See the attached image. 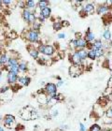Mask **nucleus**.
I'll list each match as a JSON object with an SVG mask.
<instances>
[{
  "label": "nucleus",
  "instance_id": "0eeeda50",
  "mask_svg": "<svg viewBox=\"0 0 112 131\" xmlns=\"http://www.w3.org/2000/svg\"><path fill=\"white\" fill-rule=\"evenodd\" d=\"M109 11V6L108 5H100L97 7L96 12L98 14H105V13L108 12Z\"/></svg>",
  "mask_w": 112,
  "mask_h": 131
},
{
  "label": "nucleus",
  "instance_id": "c9c22d12",
  "mask_svg": "<svg viewBox=\"0 0 112 131\" xmlns=\"http://www.w3.org/2000/svg\"><path fill=\"white\" fill-rule=\"evenodd\" d=\"M3 4L4 5H9V4H11V1H3Z\"/></svg>",
  "mask_w": 112,
  "mask_h": 131
},
{
  "label": "nucleus",
  "instance_id": "9d476101",
  "mask_svg": "<svg viewBox=\"0 0 112 131\" xmlns=\"http://www.w3.org/2000/svg\"><path fill=\"white\" fill-rule=\"evenodd\" d=\"M17 82H18V83L20 85H28L29 82H30V78H29V77H26V76L19 77Z\"/></svg>",
  "mask_w": 112,
  "mask_h": 131
},
{
  "label": "nucleus",
  "instance_id": "412c9836",
  "mask_svg": "<svg viewBox=\"0 0 112 131\" xmlns=\"http://www.w3.org/2000/svg\"><path fill=\"white\" fill-rule=\"evenodd\" d=\"M8 61H9V58L7 56V54H2L0 56V65L1 66H4V65L8 64Z\"/></svg>",
  "mask_w": 112,
  "mask_h": 131
},
{
  "label": "nucleus",
  "instance_id": "9b49d317",
  "mask_svg": "<svg viewBox=\"0 0 112 131\" xmlns=\"http://www.w3.org/2000/svg\"><path fill=\"white\" fill-rule=\"evenodd\" d=\"M82 10L85 13H92L94 11V6L93 4H87V5L82 7Z\"/></svg>",
  "mask_w": 112,
  "mask_h": 131
},
{
  "label": "nucleus",
  "instance_id": "aec40b11",
  "mask_svg": "<svg viewBox=\"0 0 112 131\" xmlns=\"http://www.w3.org/2000/svg\"><path fill=\"white\" fill-rule=\"evenodd\" d=\"M94 48H96V49H103V42H102V40H94Z\"/></svg>",
  "mask_w": 112,
  "mask_h": 131
},
{
  "label": "nucleus",
  "instance_id": "bb28decb",
  "mask_svg": "<svg viewBox=\"0 0 112 131\" xmlns=\"http://www.w3.org/2000/svg\"><path fill=\"white\" fill-rule=\"evenodd\" d=\"M62 27H63V25H62L61 22H54V24H53V29L54 30H60V29H62Z\"/></svg>",
  "mask_w": 112,
  "mask_h": 131
},
{
  "label": "nucleus",
  "instance_id": "ea45409f",
  "mask_svg": "<svg viewBox=\"0 0 112 131\" xmlns=\"http://www.w3.org/2000/svg\"><path fill=\"white\" fill-rule=\"evenodd\" d=\"M2 121V117H1V115H0V122Z\"/></svg>",
  "mask_w": 112,
  "mask_h": 131
},
{
  "label": "nucleus",
  "instance_id": "6ab92c4d",
  "mask_svg": "<svg viewBox=\"0 0 112 131\" xmlns=\"http://www.w3.org/2000/svg\"><path fill=\"white\" fill-rule=\"evenodd\" d=\"M37 100H38V102L41 104H47L48 103V97H46L45 95L42 94V95H40V96H38Z\"/></svg>",
  "mask_w": 112,
  "mask_h": 131
},
{
  "label": "nucleus",
  "instance_id": "4c0bfd02",
  "mask_svg": "<svg viewBox=\"0 0 112 131\" xmlns=\"http://www.w3.org/2000/svg\"><path fill=\"white\" fill-rule=\"evenodd\" d=\"M3 5V1H0V9H1V7Z\"/></svg>",
  "mask_w": 112,
  "mask_h": 131
},
{
  "label": "nucleus",
  "instance_id": "4468645a",
  "mask_svg": "<svg viewBox=\"0 0 112 131\" xmlns=\"http://www.w3.org/2000/svg\"><path fill=\"white\" fill-rule=\"evenodd\" d=\"M19 61L16 57H10L9 58V61H8V67H13V66H18Z\"/></svg>",
  "mask_w": 112,
  "mask_h": 131
},
{
  "label": "nucleus",
  "instance_id": "f8f14e48",
  "mask_svg": "<svg viewBox=\"0 0 112 131\" xmlns=\"http://www.w3.org/2000/svg\"><path fill=\"white\" fill-rule=\"evenodd\" d=\"M84 40H86L87 42H91V41H93V40H94V34L93 33V32H91L90 30H88L86 32V34H85Z\"/></svg>",
  "mask_w": 112,
  "mask_h": 131
},
{
  "label": "nucleus",
  "instance_id": "c756f323",
  "mask_svg": "<svg viewBox=\"0 0 112 131\" xmlns=\"http://www.w3.org/2000/svg\"><path fill=\"white\" fill-rule=\"evenodd\" d=\"M106 117H108V118H111L112 119V108H109V109H107V110H106Z\"/></svg>",
  "mask_w": 112,
  "mask_h": 131
},
{
  "label": "nucleus",
  "instance_id": "a19ab883",
  "mask_svg": "<svg viewBox=\"0 0 112 131\" xmlns=\"http://www.w3.org/2000/svg\"><path fill=\"white\" fill-rule=\"evenodd\" d=\"M0 81H1V74H0Z\"/></svg>",
  "mask_w": 112,
  "mask_h": 131
},
{
  "label": "nucleus",
  "instance_id": "7c9ffc66",
  "mask_svg": "<svg viewBox=\"0 0 112 131\" xmlns=\"http://www.w3.org/2000/svg\"><path fill=\"white\" fill-rule=\"evenodd\" d=\"M103 122L105 123V124H111L112 123V119L111 118H108V117H105V118L103 119Z\"/></svg>",
  "mask_w": 112,
  "mask_h": 131
},
{
  "label": "nucleus",
  "instance_id": "1a4fd4ad",
  "mask_svg": "<svg viewBox=\"0 0 112 131\" xmlns=\"http://www.w3.org/2000/svg\"><path fill=\"white\" fill-rule=\"evenodd\" d=\"M42 53H44L45 55H48V56H51L54 53V49L52 45H45L44 47V51H43Z\"/></svg>",
  "mask_w": 112,
  "mask_h": 131
},
{
  "label": "nucleus",
  "instance_id": "20e7f679",
  "mask_svg": "<svg viewBox=\"0 0 112 131\" xmlns=\"http://www.w3.org/2000/svg\"><path fill=\"white\" fill-rule=\"evenodd\" d=\"M7 80H8V82H9V84H15L16 82L18 81V75L15 73H13V72H10L9 71V73L7 75Z\"/></svg>",
  "mask_w": 112,
  "mask_h": 131
},
{
  "label": "nucleus",
  "instance_id": "5701e85b",
  "mask_svg": "<svg viewBox=\"0 0 112 131\" xmlns=\"http://www.w3.org/2000/svg\"><path fill=\"white\" fill-rule=\"evenodd\" d=\"M48 5H49L48 1H38V2H37V7H38L40 9L48 8Z\"/></svg>",
  "mask_w": 112,
  "mask_h": 131
},
{
  "label": "nucleus",
  "instance_id": "7ed1b4c3",
  "mask_svg": "<svg viewBox=\"0 0 112 131\" xmlns=\"http://www.w3.org/2000/svg\"><path fill=\"white\" fill-rule=\"evenodd\" d=\"M15 124V118L14 116L10 115V114H8V115L5 116L4 118V125L8 126V127H11L12 125Z\"/></svg>",
  "mask_w": 112,
  "mask_h": 131
},
{
  "label": "nucleus",
  "instance_id": "b1692460",
  "mask_svg": "<svg viewBox=\"0 0 112 131\" xmlns=\"http://www.w3.org/2000/svg\"><path fill=\"white\" fill-rule=\"evenodd\" d=\"M94 50H95V54H96V58H99L101 57V56H103L104 53H105V51H104V49H96V48H94V47H93Z\"/></svg>",
  "mask_w": 112,
  "mask_h": 131
},
{
  "label": "nucleus",
  "instance_id": "6e6552de",
  "mask_svg": "<svg viewBox=\"0 0 112 131\" xmlns=\"http://www.w3.org/2000/svg\"><path fill=\"white\" fill-rule=\"evenodd\" d=\"M28 52H29V54H30L34 59H37V58H38V54H39L38 50L35 49L34 46L32 45L28 46Z\"/></svg>",
  "mask_w": 112,
  "mask_h": 131
},
{
  "label": "nucleus",
  "instance_id": "39448f33",
  "mask_svg": "<svg viewBox=\"0 0 112 131\" xmlns=\"http://www.w3.org/2000/svg\"><path fill=\"white\" fill-rule=\"evenodd\" d=\"M77 40V51H80V50H84L87 45H88V42L84 40V39H76Z\"/></svg>",
  "mask_w": 112,
  "mask_h": 131
},
{
  "label": "nucleus",
  "instance_id": "cd10ccee",
  "mask_svg": "<svg viewBox=\"0 0 112 131\" xmlns=\"http://www.w3.org/2000/svg\"><path fill=\"white\" fill-rule=\"evenodd\" d=\"M36 16H35V14H34L33 12L31 13L30 14V17H29V20H28V23H29V24H31V25H33L34 23H35V22H36Z\"/></svg>",
  "mask_w": 112,
  "mask_h": 131
},
{
  "label": "nucleus",
  "instance_id": "dca6fc26",
  "mask_svg": "<svg viewBox=\"0 0 112 131\" xmlns=\"http://www.w3.org/2000/svg\"><path fill=\"white\" fill-rule=\"evenodd\" d=\"M37 2H36V1H33V0H29V1H26L25 2V7L27 8L28 9H36V5Z\"/></svg>",
  "mask_w": 112,
  "mask_h": 131
},
{
  "label": "nucleus",
  "instance_id": "e433bc0d",
  "mask_svg": "<svg viewBox=\"0 0 112 131\" xmlns=\"http://www.w3.org/2000/svg\"><path fill=\"white\" fill-rule=\"evenodd\" d=\"M61 128H62V129H66L67 126H66V125H62V127H61Z\"/></svg>",
  "mask_w": 112,
  "mask_h": 131
},
{
  "label": "nucleus",
  "instance_id": "a211bd4d",
  "mask_svg": "<svg viewBox=\"0 0 112 131\" xmlns=\"http://www.w3.org/2000/svg\"><path fill=\"white\" fill-rule=\"evenodd\" d=\"M19 68H20V71L21 72H25L27 70V63L25 61H21L19 63Z\"/></svg>",
  "mask_w": 112,
  "mask_h": 131
},
{
  "label": "nucleus",
  "instance_id": "58836bf2",
  "mask_svg": "<svg viewBox=\"0 0 112 131\" xmlns=\"http://www.w3.org/2000/svg\"><path fill=\"white\" fill-rule=\"evenodd\" d=\"M0 131H5V129H4L2 126H0Z\"/></svg>",
  "mask_w": 112,
  "mask_h": 131
},
{
  "label": "nucleus",
  "instance_id": "4be33fe9",
  "mask_svg": "<svg viewBox=\"0 0 112 131\" xmlns=\"http://www.w3.org/2000/svg\"><path fill=\"white\" fill-rule=\"evenodd\" d=\"M88 57L91 60H94L96 58V54H95V50L93 48L91 50H88Z\"/></svg>",
  "mask_w": 112,
  "mask_h": 131
},
{
  "label": "nucleus",
  "instance_id": "f03ea898",
  "mask_svg": "<svg viewBox=\"0 0 112 131\" xmlns=\"http://www.w3.org/2000/svg\"><path fill=\"white\" fill-rule=\"evenodd\" d=\"M44 90H45L46 94L48 95V96L49 95H54L56 94V92H57V86H56V84H54V83L50 82V83H47V84H46Z\"/></svg>",
  "mask_w": 112,
  "mask_h": 131
},
{
  "label": "nucleus",
  "instance_id": "a878e982",
  "mask_svg": "<svg viewBox=\"0 0 112 131\" xmlns=\"http://www.w3.org/2000/svg\"><path fill=\"white\" fill-rule=\"evenodd\" d=\"M9 71L10 72H13V73H15L18 75L19 72H20V68H19V66H13V67H9Z\"/></svg>",
  "mask_w": 112,
  "mask_h": 131
},
{
  "label": "nucleus",
  "instance_id": "f3484780",
  "mask_svg": "<svg viewBox=\"0 0 112 131\" xmlns=\"http://www.w3.org/2000/svg\"><path fill=\"white\" fill-rule=\"evenodd\" d=\"M31 11L29 10L28 9H24V11H23V18L25 22H28L29 20V17H30V14H31Z\"/></svg>",
  "mask_w": 112,
  "mask_h": 131
},
{
  "label": "nucleus",
  "instance_id": "423d86ee",
  "mask_svg": "<svg viewBox=\"0 0 112 131\" xmlns=\"http://www.w3.org/2000/svg\"><path fill=\"white\" fill-rule=\"evenodd\" d=\"M72 62L75 66H81V59L79 57V51H75V52L72 55Z\"/></svg>",
  "mask_w": 112,
  "mask_h": 131
},
{
  "label": "nucleus",
  "instance_id": "2eb2a0df",
  "mask_svg": "<svg viewBox=\"0 0 112 131\" xmlns=\"http://www.w3.org/2000/svg\"><path fill=\"white\" fill-rule=\"evenodd\" d=\"M79 57L81 59V61H85L86 60V58L88 57V51L87 50H80L79 51Z\"/></svg>",
  "mask_w": 112,
  "mask_h": 131
},
{
  "label": "nucleus",
  "instance_id": "c85d7f7f",
  "mask_svg": "<svg viewBox=\"0 0 112 131\" xmlns=\"http://www.w3.org/2000/svg\"><path fill=\"white\" fill-rule=\"evenodd\" d=\"M90 131H101V127L98 125H93L90 128Z\"/></svg>",
  "mask_w": 112,
  "mask_h": 131
},
{
  "label": "nucleus",
  "instance_id": "473e14b6",
  "mask_svg": "<svg viewBox=\"0 0 112 131\" xmlns=\"http://www.w3.org/2000/svg\"><path fill=\"white\" fill-rule=\"evenodd\" d=\"M79 131H86V126L82 123L79 124Z\"/></svg>",
  "mask_w": 112,
  "mask_h": 131
},
{
  "label": "nucleus",
  "instance_id": "f704fd0d",
  "mask_svg": "<svg viewBox=\"0 0 112 131\" xmlns=\"http://www.w3.org/2000/svg\"><path fill=\"white\" fill-rule=\"evenodd\" d=\"M58 38H59V39H64V38H65V34L64 33L59 34V35H58Z\"/></svg>",
  "mask_w": 112,
  "mask_h": 131
},
{
  "label": "nucleus",
  "instance_id": "2f4dec72",
  "mask_svg": "<svg viewBox=\"0 0 112 131\" xmlns=\"http://www.w3.org/2000/svg\"><path fill=\"white\" fill-rule=\"evenodd\" d=\"M9 90V86H3L2 88H1V90H0V92L3 94V93H6V92H8Z\"/></svg>",
  "mask_w": 112,
  "mask_h": 131
},
{
  "label": "nucleus",
  "instance_id": "72a5a7b5",
  "mask_svg": "<svg viewBox=\"0 0 112 131\" xmlns=\"http://www.w3.org/2000/svg\"><path fill=\"white\" fill-rule=\"evenodd\" d=\"M63 84H64V82H63V81L61 80V81H59V82H57V84H56V86H57V88H58V87H60V86H62Z\"/></svg>",
  "mask_w": 112,
  "mask_h": 131
},
{
  "label": "nucleus",
  "instance_id": "393cba45",
  "mask_svg": "<svg viewBox=\"0 0 112 131\" xmlns=\"http://www.w3.org/2000/svg\"><path fill=\"white\" fill-rule=\"evenodd\" d=\"M103 37L106 39V40H109L110 38H111V33H110V30L109 29H105L103 33Z\"/></svg>",
  "mask_w": 112,
  "mask_h": 131
},
{
  "label": "nucleus",
  "instance_id": "ddd939ff",
  "mask_svg": "<svg viewBox=\"0 0 112 131\" xmlns=\"http://www.w3.org/2000/svg\"><path fill=\"white\" fill-rule=\"evenodd\" d=\"M51 13H52V10H51V9L48 7V8H45V9H41V13H40V15L43 16L45 19H47L51 16Z\"/></svg>",
  "mask_w": 112,
  "mask_h": 131
},
{
  "label": "nucleus",
  "instance_id": "f257e3e1",
  "mask_svg": "<svg viewBox=\"0 0 112 131\" xmlns=\"http://www.w3.org/2000/svg\"><path fill=\"white\" fill-rule=\"evenodd\" d=\"M26 39L29 41H31V42H36V41H38V39H39L38 32L33 30V29H29L26 32Z\"/></svg>",
  "mask_w": 112,
  "mask_h": 131
}]
</instances>
